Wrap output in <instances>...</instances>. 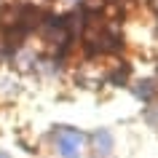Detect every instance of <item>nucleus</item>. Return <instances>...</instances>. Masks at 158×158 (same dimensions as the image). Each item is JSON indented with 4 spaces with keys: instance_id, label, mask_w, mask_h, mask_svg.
<instances>
[{
    "instance_id": "1",
    "label": "nucleus",
    "mask_w": 158,
    "mask_h": 158,
    "mask_svg": "<svg viewBox=\"0 0 158 158\" xmlns=\"http://www.w3.org/2000/svg\"><path fill=\"white\" fill-rule=\"evenodd\" d=\"M129 75H131V67H129V64H113V70L107 73V83L126 86V83H129Z\"/></svg>"
},
{
    "instance_id": "2",
    "label": "nucleus",
    "mask_w": 158,
    "mask_h": 158,
    "mask_svg": "<svg viewBox=\"0 0 158 158\" xmlns=\"http://www.w3.org/2000/svg\"><path fill=\"white\" fill-rule=\"evenodd\" d=\"M94 145H97V150H99L102 156H107L110 150H113V137H110L107 129H99V131H94Z\"/></svg>"
},
{
    "instance_id": "3",
    "label": "nucleus",
    "mask_w": 158,
    "mask_h": 158,
    "mask_svg": "<svg viewBox=\"0 0 158 158\" xmlns=\"http://www.w3.org/2000/svg\"><path fill=\"white\" fill-rule=\"evenodd\" d=\"M137 97L145 102H150L153 97H156V86H153V81H142L139 86H137Z\"/></svg>"
},
{
    "instance_id": "4",
    "label": "nucleus",
    "mask_w": 158,
    "mask_h": 158,
    "mask_svg": "<svg viewBox=\"0 0 158 158\" xmlns=\"http://www.w3.org/2000/svg\"><path fill=\"white\" fill-rule=\"evenodd\" d=\"M0 158H3V156H0Z\"/></svg>"
}]
</instances>
